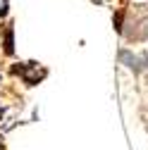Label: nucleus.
<instances>
[{
    "mask_svg": "<svg viewBox=\"0 0 148 150\" xmlns=\"http://www.w3.org/2000/svg\"><path fill=\"white\" fill-rule=\"evenodd\" d=\"M12 74H19L26 86H33L46 76V69H38L36 62H26V64H12Z\"/></svg>",
    "mask_w": 148,
    "mask_h": 150,
    "instance_id": "nucleus-1",
    "label": "nucleus"
},
{
    "mask_svg": "<svg viewBox=\"0 0 148 150\" xmlns=\"http://www.w3.org/2000/svg\"><path fill=\"white\" fill-rule=\"evenodd\" d=\"M3 50L5 55H12L14 52V26H5V36H3Z\"/></svg>",
    "mask_w": 148,
    "mask_h": 150,
    "instance_id": "nucleus-2",
    "label": "nucleus"
},
{
    "mask_svg": "<svg viewBox=\"0 0 148 150\" xmlns=\"http://www.w3.org/2000/svg\"><path fill=\"white\" fill-rule=\"evenodd\" d=\"M0 119H3V107H0Z\"/></svg>",
    "mask_w": 148,
    "mask_h": 150,
    "instance_id": "nucleus-3",
    "label": "nucleus"
},
{
    "mask_svg": "<svg viewBox=\"0 0 148 150\" xmlns=\"http://www.w3.org/2000/svg\"><path fill=\"white\" fill-rule=\"evenodd\" d=\"M0 150H5V145H3V143H0Z\"/></svg>",
    "mask_w": 148,
    "mask_h": 150,
    "instance_id": "nucleus-4",
    "label": "nucleus"
}]
</instances>
